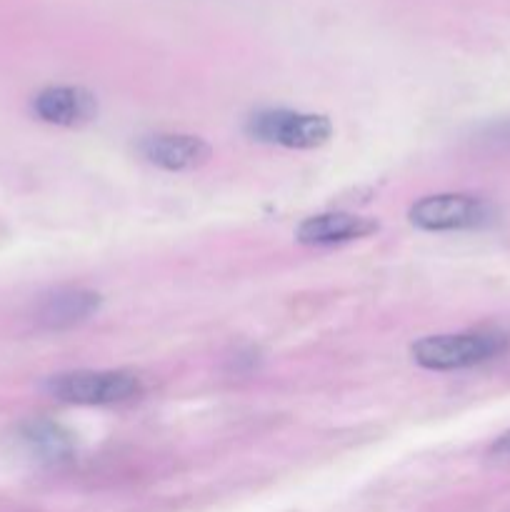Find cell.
Listing matches in <instances>:
<instances>
[{
  "label": "cell",
  "mask_w": 510,
  "mask_h": 512,
  "mask_svg": "<svg viewBox=\"0 0 510 512\" xmlns=\"http://www.w3.org/2000/svg\"><path fill=\"white\" fill-rule=\"evenodd\" d=\"M510 350V333L500 328H475L463 333L428 335L410 348L413 363L435 373L465 370L490 363Z\"/></svg>",
  "instance_id": "1"
},
{
  "label": "cell",
  "mask_w": 510,
  "mask_h": 512,
  "mask_svg": "<svg viewBox=\"0 0 510 512\" xmlns=\"http://www.w3.org/2000/svg\"><path fill=\"white\" fill-rule=\"evenodd\" d=\"M45 390L68 405H120L143 393V378L130 370H70L53 375Z\"/></svg>",
  "instance_id": "2"
},
{
  "label": "cell",
  "mask_w": 510,
  "mask_h": 512,
  "mask_svg": "<svg viewBox=\"0 0 510 512\" xmlns=\"http://www.w3.org/2000/svg\"><path fill=\"white\" fill-rule=\"evenodd\" d=\"M245 133L260 143L293 150H313L333 138V123L325 115L268 108L250 115L248 123H245Z\"/></svg>",
  "instance_id": "3"
},
{
  "label": "cell",
  "mask_w": 510,
  "mask_h": 512,
  "mask_svg": "<svg viewBox=\"0 0 510 512\" xmlns=\"http://www.w3.org/2000/svg\"><path fill=\"white\" fill-rule=\"evenodd\" d=\"M408 220L425 233H460L490 225L495 220V210L478 195L440 193L410 205Z\"/></svg>",
  "instance_id": "4"
},
{
  "label": "cell",
  "mask_w": 510,
  "mask_h": 512,
  "mask_svg": "<svg viewBox=\"0 0 510 512\" xmlns=\"http://www.w3.org/2000/svg\"><path fill=\"white\" fill-rule=\"evenodd\" d=\"M140 155L150 165L170 173H183V170H195L210 160V145L198 135L183 133H155L140 140Z\"/></svg>",
  "instance_id": "5"
},
{
  "label": "cell",
  "mask_w": 510,
  "mask_h": 512,
  "mask_svg": "<svg viewBox=\"0 0 510 512\" xmlns=\"http://www.w3.org/2000/svg\"><path fill=\"white\" fill-rule=\"evenodd\" d=\"M35 118L60 128H78L90 123L98 113V100L93 93L75 85H50L33 98Z\"/></svg>",
  "instance_id": "6"
},
{
  "label": "cell",
  "mask_w": 510,
  "mask_h": 512,
  "mask_svg": "<svg viewBox=\"0 0 510 512\" xmlns=\"http://www.w3.org/2000/svg\"><path fill=\"white\" fill-rule=\"evenodd\" d=\"M100 310V295L85 288H58L43 295L35 308V323L45 330H68Z\"/></svg>",
  "instance_id": "7"
},
{
  "label": "cell",
  "mask_w": 510,
  "mask_h": 512,
  "mask_svg": "<svg viewBox=\"0 0 510 512\" xmlns=\"http://www.w3.org/2000/svg\"><path fill=\"white\" fill-rule=\"evenodd\" d=\"M375 230H378V223L365 215L320 213L305 218L295 230V238L303 245H340L368 238Z\"/></svg>",
  "instance_id": "8"
},
{
  "label": "cell",
  "mask_w": 510,
  "mask_h": 512,
  "mask_svg": "<svg viewBox=\"0 0 510 512\" xmlns=\"http://www.w3.org/2000/svg\"><path fill=\"white\" fill-rule=\"evenodd\" d=\"M23 443L38 455L40 460L58 463L73 455V438L63 425L53 420H30L23 425Z\"/></svg>",
  "instance_id": "9"
},
{
  "label": "cell",
  "mask_w": 510,
  "mask_h": 512,
  "mask_svg": "<svg viewBox=\"0 0 510 512\" xmlns=\"http://www.w3.org/2000/svg\"><path fill=\"white\" fill-rule=\"evenodd\" d=\"M480 143L488 145V148L498 150H510V120H498V123H490L480 130Z\"/></svg>",
  "instance_id": "10"
},
{
  "label": "cell",
  "mask_w": 510,
  "mask_h": 512,
  "mask_svg": "<svg viewBox=\"0 0 510 512\" xmlns=\"http://www.w3.org/2000/svg\"><path fill=\"white\" fill-rule=\"evenodd\" d=\"M490 455H493L495 460H508L510 463V430L495 440L493 448H490Z\"/></svg>",
  "instance_id": "11"
}]
</instances>
